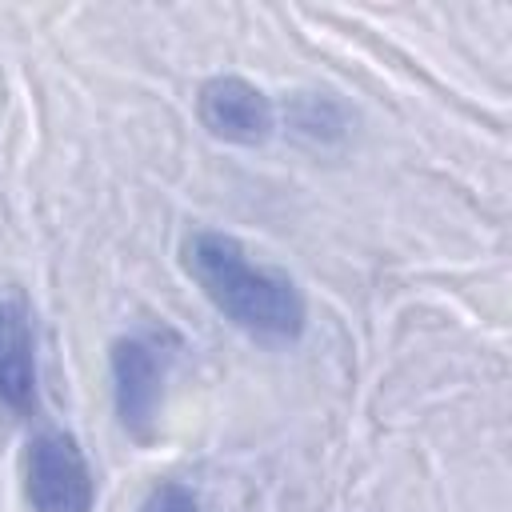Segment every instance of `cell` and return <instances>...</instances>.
Here are the masks:
<instances>
[{"label": "cell", "instance_id": "1", "mask_svg": "<svg viewBox=\"0 0 512 512\" xmlns=\"http://www.w3.org/2000/svg\"><path fill=\"white\" fill-rule=\"evenodd\" d=\"M180 264L208 304L240 332L264 344H292L304 332L308 308L296 280L284 268L252 260L236 236L220 228H196L180 244Z\"/></svg>", "mask_w": 512, "mask_h": 512}, {"label": "cell", "instance_id": "2", "mask_svg": "<svg viewBox=\"0 0 512 512\" xmlns=\"http://www.w3.org/2000/svg\"><path fill=\"white\" fill-rule=\"evenodd\" d=\"M172 348L160 340V332H128L112 344V400L120 428L148 444L160 420L164 404V380H168Z\"/></svg>", "mask_w": 512, "mask_h": 512}, {"label": "cell", "instance_id": "3", "mask_svg": "<svg viewBox=\"0 0 512 512\" xmlns=\"http://www.w3.org/2000/svg\"><path fill=\"white\" fill-rule=\"evenodd\" d=\"M24 496L32 512H92L96 476L68 432L44 428L24 452Z\"/></svg>", "mask_w": 512, "mask_h": 512}, {"label": "cell", "instance_id": "4", "mask_svg": "<svg viewBox=\"0 0 512 512\" xmlns=\"http://www.w3.org/2000/svg\"><path fill=\"white\" fill-rule=\"evenodd\" d=\"M200 124L228 144H264L276 128L272 100L244 76H212L196 96Z\"/></svg>", "mask_w": 512, "mask_h": 512}, {"label": "cell", "instance_id": "5", "mask_svg": "<svg viewBox=\"0 0 512 512\" xmlns=\"http://www.w3.org/2000/svg\"><path fill=\"white\" fill-rule=\"evenodd\" d=\"M36 332L20 292H0V404L16 416L36 408Z\"/></svg>", "mask_w": 512, "mask_h": 512}, {"label": "cell", "instance_id": "6", "mask_svg": "<svg viewBox=\"0 0 512 512\" xmlns=\"http://www.w3.org/2000/svg\"><path fill=\"white\" fill-rule=\"evenodd\" d=\"M140 512H200V500H196V492H192L188 484L164 480V484H156V488L144 496Z\"/></svg>", "mask_w": 512, "mask_h": 512}]
</instances>
